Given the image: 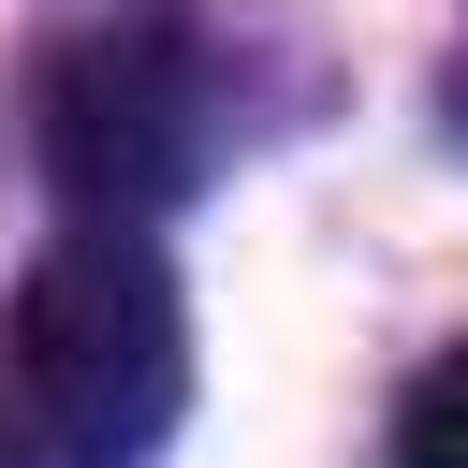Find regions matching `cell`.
<instances>
[{
  "label": "cell",
  "mask_w": 468,
  "mask_h": 468,
  "mask_svg": "<svg viewBox=\"0 0 468 468\" xmlns=\"http://www.w3.org/2000/svg\"><path fill=\"white\" fill-rule=\"evenodd\" d=\"M15 380L73 468H146L190 410V322H176L161 249L117 219H73L15 292Z\"/></svg>",
  "instance_id": "1"
},
{
  "label": "cell",
  "mask_w": 468,
  "mask_h": 468,
  "mask_svg": "<svg viewBox=\"0 0 468 468\" xmlns=\"http://www.w3.org/2000/svg\"><path fill=\"white\" fill-rule=\"evenodd\" d=\"M395 468H468V351H439L395 410Z\"/></svg>",
  "instance_id": "3"
},
{
  "label": "cell",
  "mask_w": 468,
  "mask_h": 468,
  "mask_svg": "<svg viewBox=\"0 0 468 468\" xmlns=\"http://www.w3.org/2000/svg\"><path fill=\"white\" fill-rule=\"evenodd\" d=\"M453 117H468V44H453Z\"/></svg>",
  "instance_id": "4"
},
{
  "label": "cell",
  "mask_w": 468,
  "mask_h": 468,
  "mask_svg": "<svg viewBox=\"0 0 468 468\" xmlns=\"http://www.w3.org/2000/svg\"><path fill=\"white\" fill-rule=\"evenodd\" d=\"M219 146V88H205V44L176 15H132V29H88L58 73H44V176L73 219H117L146 234Z\"/></svg>",
  "instance_id": "2"
}]
</instances>
